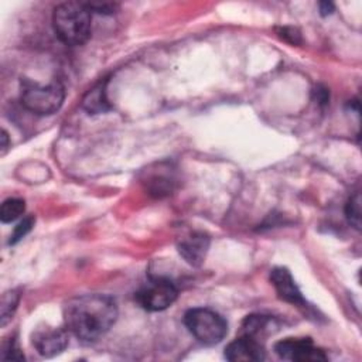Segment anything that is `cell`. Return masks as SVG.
Masks as SVG:
<instances>
[{
    "instance_id": "obj_13",
    "label": "cell",
    "mask_w": 362,
    "mask_h": 362,
    "mask_svg": "<svg viewBox=\"0 0 362 362\" xmlns=\"http://www.w3.org/2000/svg\"><path fill=\"white\" fill-rule=\"evenodd\" d=\"M20 291L18 290H8L3 294L0 303V324L4 327L14 315L17 305L20 303Z\"/></svg>"
},
{
    "instance_id": "obj_18",
    "label": "cell",
    "mask_w": 362,
    "mask_h": 362,
    "mask_svg": "<svg viewBox=\"0 0 362 362\" xmlns=\"http://www.w3.org/2000/svg\"><path fill=\"white\" fill-rule=\"evenodd\" d=\"M1 359H7V361H23L24 355L20 352L18 346L16 345L14 341H11L8 345L4 346L3 352H1Z\"/></svg>"
},
{
    "instance_id": "obj_17",
    "label": "cell",
    "mask_w": 362,
    "mask_h": 362,
    "mask_svg": "<svg viewBox=\"0 0 362 362\" xmlns=\"http://www.w3.org/2000/svg\"><path fill=\"white\" fill-rule=\"evenodd\" d=\"M88 7L90 8V11L93 13H99V14H113L116 13V10L119 8L117 3H112V1H90L86 3Z\"/></svg>"
},
{
    "instance_id": "obj_3",
    "label": "cell",
    "mask_w": 362,
    "mask_h": 362,
    "mask_svg": "<svg viewBox=\"0 0 362 362\" xmlns=\"http://www.w3.org/2000/svg\"><path fill=\"white\" fill-rule=\"evenodd\" d=\"M65 90L61 82L52 81L47 85L38 82L25 81L21 86V103L23 106L35 115H52L64 102Z\"/></svg>"
},
{
    "instance_id": "obj_4",
    "label": "cell",
    "mask_w": 362,
    "mask_h": 362,
    "mask_svg": "<svg viewBox=\"0 0 362 362\" xmlns=\"http://www.w3.org/2000/svg\"><path fill=\"white\" fill-rule=\"evenodd\" d=\"M184 324L204 345L219 344L228 332L226 320L216 311L205 307L188 310L184 314Z\"/></svg>"
},
{
    "instance_id": "obj_9",
    "label": "cell",
    "mask_w": 362,
    "mask_h": 362,
    "mask_svg": "<svg viewBox=\"0 0 362 362\" xmlns=\"http://www.w3.org/2000/svg\"><path fill=\"white\" fill-rule=\"evenodd\" d=\"M225 358L230 362H257L264 359V348L259 339L242 334L225 348Z\"/></svg>"
},
{
    "instance_id": "obj_1",
    "label": "cell",
    "mask_w": 362,
    "mask_h": 362,
    "mask_svg": "<svg viewBox=\"0 0 362 362\" xmlns=\"http://www.w3.org/2000/svg\"><path fill=\"white\" fill-rule=\"evenodd\" d=\"M117 304L106 294H83L65 305V324L69 332L85 342L102 338L117 320Z\"/></svg>"
},
{
    "instance_id": "obj_22",
    "label": "cell",
    "mask_w": 362,
    "mask_h": 362,
    "mask_svg": "<svg viewBox=\"0 0 362 362\" xmlns=\"http://www.w3.org/2000/svg\"><path fill=\"white\" fill-rule=\"evenodd\" d=\"M0 137H1V154H4L6 150H7V146H8V136H7L4 129L1 130V136Z\"/></svg>"
},
{
    "instance_id": "obj_12",
    "label": "cell",
    "mask_w": 362,
    "mask_h": 362,
    "mask_svg": "<svg viewBox=\"0 0 362 362\" xmlns=\"http://www.w3.org/2000/svg\"><path fill=\"white\" fill-rule=\"evenodd\" d=\"M273 325V318L262 314L247 315L242 324V334L253 337L260 341L266 334L270 332V327Z\"/></svg>"
},
{
    "instance_id": "obj_19",
    "label": "cell",
    "mask_w": 362,
    "mask_h": 362,
    "mask_svg": "<svg viewBox=\"0 0 362 362\" xmlns=\"http://www.w3.org/2000/svg\"><path fill=\"white\" fill-rule=\"evenodd\" d=\"M280 35L286 40V41H288V42H291V44H298L301 40H300V33L296 30V28H293V27H284V28H281L280 30Z\"/></svg>"
},
{
    "instance_id": "obj_10",
    "label": "cell",
    "mask_w": 362,
    "mask_h": 362,
    "mask_svg": "<svg viewBox=\"0 0 362 362\" xmlns=\"http://www.w3.org/2000/svg\"><path fill=\"white\" fill-rule=\"evenodd\" d=\"M209 249V238L201 232L191 233L178 243V252L191 266H201Z\"/></svg>"
},
{
    "instance_id": "obj_2",
    "label": "cell",
    "mask_w": 362,
    "mask_h": 362,
    "mask_svg": "<svg viewBox=\"0 0 362 362\" xmlns=\"http://www.w3.org/2000/svg\"><path fill=\"white\" fill-rule=\"evenodd\" d=\"M52 25L64 44L82 45L90 37L92 11L83 1L61 3L54 8Z\"/></svg>"
},
{
    "instance_id": "obj_16",
    "label": "cell",
    "mask_w": 362,
    "mask_h": 362,
    "mask_svg": "<svg viewBox=\"0 0 362 362\" xmlns=\"http://www.w3.org/2000/svg\"><path fill=\"white\" fill-rule=\"evenodd\" d=\"M33 226H34V218L33 216H27L23 221H20L17 223V226L14 228L13 233L10 235L8 245H16L18 240H21L31 230Z\"/></svg>"
},
{
    "instance_id": "obj_5",
    "label": "cell",
    "mask_w": 362,
    "mask_h": 362,
    "mask_svg": "<svg viewBox=\"0 0 362 362\" xmlns=\"http://www.w3.org/2000/svg\"><path fill=\"white\" fill-rule=\"evenodd\" d=\"M178 297L177 287L165 279H156L137 291V303L147 311H163L174 304Z\"/></svg>"
},
{
    "instance_id": "obj_11",
    "label": "cell",
    "mask_w": 362,
    "mask_h": 362,
    "mask_svg": "<svg viewBox=\"0 0 362 362\" xmlns=\"http://www.w3.org/2000/svg\"><path fill=\"white\" fill-rule=\"evenodd\" d=\"M106 79L99 83H96L93 88H90L83 99H82V107L89 113V115H98V113H105L106 110L110 109L107 96H106Z\"/></svg>"
},
{
    "instance_id": "obj_8",
    "label": "cell",
    "mask_w": 362,
    "mask_h": 362,
    "mask_svg": "<svg viewBox=\"0 0 362 362\" xmlns=\"http://www.w3.org/2000/svg\"><path fill=\"white\" fill-rule=\"evenodd\" d=\"M270 281L277 293V296L296 307L308 308L305 298L303 297L300 288L297 287L291 273L286 267H274L270 272Z\"/></svg>"
},
{
    "instance_id": "obj_20",
    "label": "cell",
    "mask_w": 362,
    "mask_h": 362,
    "mask_svg": "<svg viewBox=\"0 0 362 362\" xmlns=\"http://www.w3.org/2000/svg\"><path fill=\"white\" fill-rule=\"evenodd\" d=\"M314 93H315V96H317L318 103H321V105H327V103H328L329 93H328V90H327L325 88H317V89L314 90Z\"/></svg>"
},
{
    "instance_id": "obj_21",
    "label": "cell",
    "mask_w": 362,
    "mask_h": 362,
    "mask_svg": "<svg viewBox=\"0 0 362 362\" xmlns=\"http://www.w3.org/2000/svg\"><path fill=\"white\" fill-rule=\"evenodd\" d=\"M318 8H320V14L324 16V17L332 14L334 10H335V7H334V4L331 1H321L318 4Z\"/></svg>"
},
{
    "instance_id": "obj_15",
    "label": "cell",
    "mask_w": 362,
    "mask_h": 362,
    "mask_svg": "<svg viewBox=\"0 0 362 362\" xmlns=\"http://www.w3.org/2000/svg\"><path fill=\"white\" fill-rule=\"evenodd\" d=\"M345 215L351 226H354L356 230L361 229V194L355 192L351 195L345 205Z\"/></svg>"
},
{
    "instance_id": "obj_7",
    "label": "cell",
    "mask_w": 362,
    "mask_h": 362,
    "mask_svg": "<svg viewBox=\"0 0 362 362\" xmlns=\"http://www.w3.org/2000/svg\"><path fill=\"white\" fill-rule=\"evenodd\" d=\"M68 332L64 328L44 327L33 334V345L37 352L45 358L61 354L68 345Z\"/></svg>"
},
{
    "instance_id": "obj_6",
    "label": "cell",
    "mask_w": 362,
    "mask_h": 362,
    "mask_svg": "<svg viewBox=\"0 0 362 362\" xmlns=\"http://www.w3.org/2000/svg\"><path fill=\"white\" fill-rule=\"evenodd\" d=\"M279 358L294 362H317L327 361L324 351L313 344L310 338H286L274 345Z\"/></svg>"
},
{
    "instance_id": "obj_14",
    "label": "cell",
    "mask_w": 362,
    "mask_h": 362,
    "mask_svg": "<svg viewBox=\"0 0 362 362\" xmlns=\"http://www.w3.org/2000/svg\"><path fill=\"white\" fill-rule=\"evenodd\" d=\"M25 209L24 199L21 198H7L0 208V219L3 223H10L18 219Z\"/></svg>"
}]
</instances>
